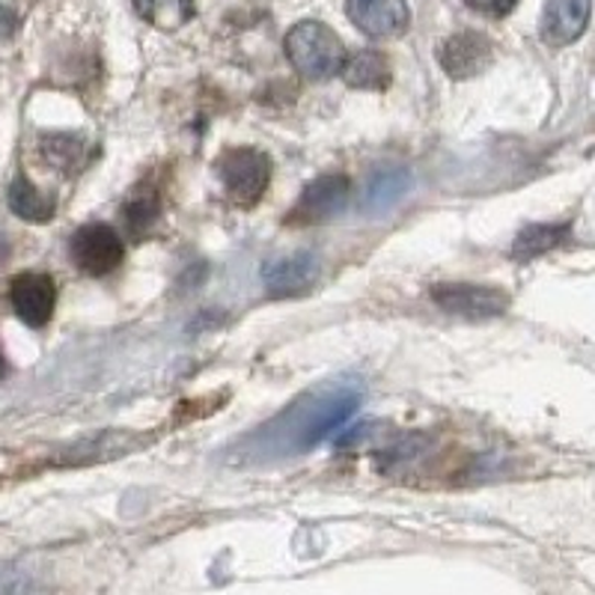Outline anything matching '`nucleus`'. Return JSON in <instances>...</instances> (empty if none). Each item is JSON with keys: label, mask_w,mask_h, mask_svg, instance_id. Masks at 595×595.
Returning a JSON list of instances; mask_svg holds the SVG:
<instances>
[{"label": "nucleus", "mask_w": 595, "mask_h": 595, "mask_svg": "<svg viewBox=\"0 0 595 595\" xmlns=\"http://www.w3.org/2000/svg\"><path fill=\"white\" fill-rule=\"evenodd\" d=\"M71 263L78 265L90 277H104L122 263V242L120 235L104 227V223H90L71 235Z\"/></svg>", "instance_id": "5"}, {"label": "nucleus", "mask_w": 595, "mask_h": 595, "mask_svg": "<svg viewBox=\"0 0 595 595\" xmlns=\"http://www.w3.org/2000/svg\"><path fill=\"white\" fill-rule=\"evenodd\" d=\"M221 183L235 206H253L272 183V162L256 150H230L218 164Z\"/></svg>", "instance_id": "3"}, {"label": "nucleus", "mask_w": 595, "mask_h": 595, "mask_svg": "<svg viewBox=\"0 0 595 595\" xmlns=\"http://www.w3.org/2000/svg\"><path fill=\"white\" fill-rule=\"evenodd\" d=\"M10 209L24 221L33 223H45L51 221L54 214V200H48L45 194H40L33 188L24 176H15L10 185Z\"/></svg>", "instance_id": "15"}, {"label": "nucleus", "mask_w": 595, "mask_h": 595, "mask_svg": "<svg viewBox=\"0 0 595 595\" xmlns=\"http://www.w3.org/2000/svg\"><path fill=\"white\" fill-rule=\"evenodd\" d=\"M343 78L354 90H387L390 87V63L378 51H357L343 63Z\"/></svg>", "instance_id": "13"}, {"label": "nucleus", "mask_w": 595, "mask_h": 595, "mask_svg": "<svg viewBox=\"0 0 595 595\" xmlns=\"http://www.w3.org/2000/svg\"><path fill=\"white\" fill-rule=\"evenodd\" d=\"M316 272H319V263L313 253H293V256L272 260L263 268L265 293L272 298H295L313 286Z\"/></svg>", "instance_id": "8"}, {"label": "nucleus", "mask_w": 595, "mask_h": 595, "mask_svg": "<svg viewBox=\"0 0 595 595\" xmlns=\"http://www.w3.org/2000/svg\"><path fill=\"white\" fill-rule=\"evenodd\" d=\"M349 179L345 176H322L304 188L301 200L295 202L289 223H301V227H316L337 218L343 212L345 202H349Z\"/></svg>", "instance_id": "6"}, {"label": "nucleus", "mask_w": 595, "mask_h": 595, "mask_svg": "<svg viewBox=\"0 0 595 595\" xmlns=\"http://www.w3.org/2000/svg\"><path fill=\"white\" fill-rule=\"evenodd\" d=\"M492 63V42L483 33H455L441 45V66L453 78H474Z\"/></svg>", "instance_id": "10"}, {"label": "nucleus", "mask_w": 595, "mask_h": 595, "mask_svg": "<svg viewBox=\"0 0 595 595\" xmlns=\"http://www.w3.org/2000/svg\"><path fill=\"white\" fill-rule=\"evenodd\" d=\"M286 54L304 78L322 81L343 69L345 48L331 27L319 21H301L286 36Z\"/></svg>", "instance_id": "2"}, {"label": "nucleus", "mask_w": 595, "mask_h": 595, "mask_svg": "<svg viewBox=\"0 0 595 595\" xmlns=\"http://www.w3.org/2000/svg\"><path fill=\"white\" fill-rule=\"evenodd\" d=\"M569 239V227H557V223H536L521 230V235L515 239L513 256L515 260H533L542 253L554 251L557 244H563Z\"/></svg>", "instance_id": "14"}, {"label": "nucleus", "mask_w": 595, "mask_h": 595, "mask_svg": "<svg viewBox=\"0 0 595 595\" xmlns=\"http://www.w3.org/2000/svg\"><path fill=\"white\" fill-rule=\"evenodd\" d=\"M19 31V19L10 7H0V40H10L12 33Z\"/></svg>", "instance_id": "20"}, {"label": "nucleus", "mask_w": 595, "mask_h": 595, "mask_svg": "<svg viewBox=\"0 0 595 595\" xmlns=\"http://www.w3.org/2000/svg\"><path fill=\"white\" fill-rule=\"evenodd\" d=\"M432 298L438 307H444L447 313L462 316L471 322H483V319H495V316L506 313L509 298L500 289L492 286H476V283H444L434 286Z\"/></svg>", "instance_id": "4"}, {"label": "nucleus", "mask_w": 595, "mask_h": 595, "mask_svg": "<svg viewBox=\"0 0 595 595\" xmlns=\"http://www.w3.org/2000/svg\"><path fill=\"white\" fill-rule=\"evenodd\" d=\"M361 394L352 387H324L319 394H304L295 399L272 423L256 429L242 441V453L247 462H274L286 455H298L313 450L333 434L349 417L357 411Z\"/></svg>", "instance_id": "1"}, {"label": "nucleus", "mask_w": 595, "mask_h": 595, "mask_svg": "<svg viewBox=\"0 0 595 595\" xmlns=\"http://www.w3.org/2000/svg\"><path fill=\"white\" fill-rule=\"evenodd\" d=\"M7 375V357H3V352H0V378Z\"/></svg>", "instance_id": "21"}, {"label": "nucleus", "mask_w": 595, "mask_h": 595, "mask_svg": "<svg viewBox=\"0 0 595 595\" xmlns=\"http://www.w3.org/2000/svg\"><path fill=\"white\" fill-rule=\"evenodd\" d=\"M42 155L48 158L51 167L71 170L75 164L84 162V143L71 134H51L42 141Z\"/></svg>", "instance_id": "17"}, {"label": "nucleus", "mask_w": 595, "mask_h": 595, "mask_svg": "<svg viewBox=\"0 0 595 595\" xmlns=\"http://www.w3.org/2000/svg\"><path fill=\"white\" fill-rule=\"evenodd\" d=\"M345 12L366 36H399L408 27L405 0H345Z\"/></svg>", "instance_id": "9"}, {"label": "nucleus", "mask_w": 595, "mask_h": 595, "mask_svg": "<svg viewBox=\"0 0 595 595\" xmlns=\"http://www.w3.org/2000/svg\"><path fill=\"white\" fill-rule=\"evenodd\" d=\"M590 24V0H548L542 15V40L548 45L575 42Z\"/></svg>", "instance_id": "11"}, {"label": "nucleus", "mask_w": 595, "mask_h": 595, "mask_svg": "<svg viewBox=\"0 0 595 595\" xmlns=\"http://www.w3.org/2000/svg\"><path fill=\"white\" fill-rule=\"evenodd\" d=\"M0 595H33L31 584L12 572H0Z\"/></svg>", "instance_id": "19"}, {"label": "nucleus", "mask_w": 595, "mask_h": 595, "mask_svg": "<svg viewBox=\"0 0 595 595\" xmlns=\"http://www.w3.org/2000/svg\"><path fill=\"white\" fill-rule=\"evenodd\" d=\"M10 301L21 322L42 328L54 313L57 289L48 274H19L10 286Z\"/></svg>", "instance_id": "7"}, {"label": "nucleus", "mask_w": 595, "mask_h": 595, "mask_svg": "<svg viewBox=\"0 0 595 595\" xmlns=\"http://www.w3.org/2000/svg\"><path fill=\"white\" fill-rule=\"evenodd\" d=\"M134 7L143 19L158 27H179L183 21L191 19L194 0H134Z\"/></svg>", "instance_id": "16"}, {"label": "nucleus", "mask_w": 595, "mask_h": 595, "mask_svg": "<svg viewBox=\"0 0 595 595\" xmlns=\"http://www.w3.org/2000/svg\"><path fill=\"white\" fill-rule=\"evenodd\" d=\"M515 3L518 0H467V7L476 12H483V15H492V19H504L509 12L515 10Z\"/></svg>", "instance_id": "18"}, {"label": "nucleus", "mask_w": 595, "mask_h": 595, "mask_svg": "<svg viewBox=\"0 0 595 595\" xmlns=\"http://www.w3.org/2000/svg\"><path fill=\"white\" fill-rule=\"evenodd\" d=\"M3 253H7V242L0 239V260H3Z\"/></svg>", "instance_id": "22"}, {"label": "nucleus", "mask_w": 595, "mask_h": 595, "mask_svg": "<svg viewBox=\"0 0 595 595\" xmlns=\"http://www.w3.org/2000/svg\"><path fill=\"white\" fill-rule=\"evenodd\" d=\"M411 173L405 167H382L378 173H373V179L366 185L364 194V212L366 214H382L390 212L396 202H403V197L411 191Z\"/></svg>", "instance_id": "12"}]
</instances>
